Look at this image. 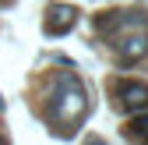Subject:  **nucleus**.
<instances>
[{"mask_svg": "<svg viewBox=\"0 0 148 145\" xmlns=\"http://www.w3.org/2000/svg\"><path fill=\"white\" fill-rule=\"evenodd\" d=\"M88 110V99H85V88L74 75H57V92L49 99V120L60 124V131H67L74 120H81Z\"/></svg>", "mask_w": 148, "mask_h": 145, "instance_id": "1", "label": "nucleus"}, {"mask_svg": "<svg viewBox=\"0 0 148 145\" xmlns=\"http://www.w3.org/2000/svg\"><path fill=\"white\" fill-rule=\"evenodd\" d=\"M74 21H78V11H74L71 4H53L49 18H46V32L49 35H64V32L74 28Z\"/></svg>", "mask_w": 148, "mask_h": 145, "instance_id": "2", "label": "nucleus"}, {"mask_svg": "<svg viewBox=\"0 0 148 145\" xmlns=\"http://www.w3.org/2000/svg\"><path fill=\"white\" fill-rule=\"evenodd\" d=\"M120 99L127 110H148V85L145 81H127L120 85Z\"/></svg>", "mask_w": 148, "mask_h": 145, "instance_id": "3", "label": "nucleus"}, {"mask_svg": "<svg viewBox=\"0 0 148 145\" xmlns=\"http://www.w3.org/2000/svg\"><path fill=\"white\" fill-rule=\"evenodd\" d=\"M131 138H138V142H148V113L145 117H138L134 124H131V131H127Z\"/></svg>", "mask_w": 148, "mask_h": 145, "instance_id": "4", "label": "nucleus"}]
</instances>
